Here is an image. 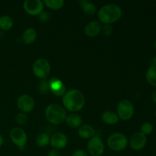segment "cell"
<instances>
[{
	"mask_svg": "<svg viewBox=\"0 0 156 156\" xmlns=\"http://www.w3.org/2000/svg\"><path fill=\"white\" fill-rule=\"evenodd\" d=\"M38 16H39V20L41 22H46V21H48L49 18H50V15H49V13H47V12H44V11H43Z\"/></svg>",
	"mask_w": 156,
	"mask_h": 156,
	"instance_id": "cell-28",
	"label": "cell"
},
{
	"mask_svg": "<svg viewBox=\"0 0 156 156\" xmlns=\"http://www.w3.org/2000/svg\"><path fill=\"white\" fill-rule=\"evenodd\" d=\"M3 144H4V138H3L2 135L0 133V148L2 146Z\"/></svg>",
	"mask_w": 156,
	"mask_h": 156,
	"instance_id": "cell-32",
	"label": "cell"
},
{
	"mask_svg": "<svg viewBox=\"0 0 156 156\" xmlns=\"http://www.w3.org/2000/svg\"><path fill=\"white\" fill-rule=\"evenodd\" d=\"M88 152L91 156H101L105 150V144L101 137L94 136L90 139L87 144Z\"/></svg>",
	"mask_w": 156,
	"mask_h": 156,
	"instance_id": "cell-7",
	"label": "cell"
},
{
	"mask_svg": "<svg viewBox=\"0 0 156 156\" xmlns=\"http://www.w3.org/2000/svg\"><path fill=\"white\" fill-rule=\"evenodd\" d=\"M37 36V30L34 28H32V27H29V28L25 29L24 30L22 34V41H24V43L25 44H31L36 41Z\"/></svg>",
	"mask_w": 156,
	"mask_h": 156,
	"instance_id": "cell-16",
	"label": "cell"
},
{
	"mask_svg": "<svg viewBox=\"0 0 156 156\" xmlns=\"http://www.w3.org/2000/svg\"><path fill=\"white\" fill-rule=\"evenodd\" d=\"M122 9L118 5L107 4L102 6L98 12V17L100 22L105 24H111L120 19Z\"/></svg>",
	"mask_w": 156,
	"mask_h": 156,
	"instance_id": "cell-2",
	"label": "cell"
},
{
	"mask_svg": "<svg viewBox=\"0 0 156 156\" xmlns=\"http://www.w3.org/2000/svg\"><path fill=\"white\" fill-rule=\"evenodd\" d=\"M44 2L41 0H26L23 4L24 11L28 15H39L44 11Z\"/></svg>",
	"mask_w": 156,
	"mask_h": 156,
	"instance_id": "cell-9",
	"label": "cell"
},
{
	"mask_svg": "<svg viewBox=\"0 0 156 156\" xmlns=\"http://www.w3.org/2000/svg\"><path fill=\"white\" fill-rule=\"evenodd\" d=\"M28 120V117H27V114H24V113H18L15 116V122H16L18 124L20 125H24Z\"/></svg>",
	"mask_w": 156,
	"mask_h": 156,
	"instance_id": "cell-26",
	"label": "cell"
},
{
	"mask_svg": "<svg viewBox=\"0 0 156 156\" xmlns=\"http://www.w3.org/2000/svg\"><path fill=\"white\" fill-rule=\"evenodd\" d=\"M85 99L84 94L78 89H71L66 91L62 97L64 108L72 112L80 111L85 106Z\"/></svg>",
	"mask_w": 156,
	"mask_h": 156,
	"instance_id": "cell-1",
	"label": "cell"
},
{
	"mask_svg": "<svg viewBox=\"0 0 156 156\" xmlns=\"http://www.w3.org/2000/svg\"><path fill=\"white\" fill-rule=\"evenodd\" d=\"M117 111L119 119L122 120H129L132 118L135 111L133 104L126 99L120 101L117 105Z\"/></svg>",
	"mask_w": 156,
	"mask_h": 156,
	"instance_id": "cell-5",
	"label": "cell"
},
{
	"mask_svg": "<svg viewBox=\"0 0 156 156\" xmlns=\"http://www.w3.org/2000/svg\"><path fill=\"white\" fill-rule=\"evenodd\" d=\"M44 4L52 10H59L64 5L63 0H44Z\"/></svg>",
	"mask_w": 156,
	"mask_h": 156,
	"instance_id": "cell-22",
	"label": "cell"
},
{
	"mask_svg": "<svg viewBox=\"0 0 156 156\" xmlns=\"http://www.w3.org/2000/svg\"><path fill=\"white\" fill-rule=\"evenodd\" d=\"M154 48H155V50L156 51V41H155V43H154Z\"/></svg>",
	"mask_w": 156,
	"mask_h": 156,
	"instance_id": "cell-34",
	"label": "cell"
},
{
	"mask_svg": "<svg viewBox=\"0 0 156 156\" xmlns=\"http://www.w3.org/2000/svg\"><path fill=\"white\" fill-rule=\"evenodd\" d=\"M113 27L111 24H105V25L102 27L101 30L103 32L104 35L106 37H110L113 33Z\"/></svg>",
	"mask_w": 156,
	"mask_h": 156,
	"instance_id": "cell-27",
	"label": "cell"
},
{
	"mask_svg": "<svg viewBox=\"0 0 156 156\" xmlns=\"http://www.w3.org/2000/svg\"><path fill=\"white\" fill-rule=\"evenodd\" d=\"M38 91L41 94H47L50 92L48 81L47 79H42L38 83Z\"/></svg>",
	"mask_w": 156,
	"mask_h": 156,
	"instance_id": "cell-24",
	"label": "cell"
},
{
	"mask_svg": "<svg viewBox=\"0 0 156 156\" xmlns=\"http://www.w3.org/2000/svg\"><path fill=\"white\" fill-rule=\"evenodd\" d=\"M72 156H88V155L83 149H76L73 152Z\"/></svg>",
	"mask_w": 156,
	"mask_h": 156,
	"instance_id": "cell-29",
	"label": "cell"
},
{
	"mask_svg": "<svg viewBox=\"0 0 156 156\" xmlns=\"http://www.w3.org/2000/svg\"><path fill=\"white\" fill-rule=\"evenodd\" d=\"M79 4H80L81 8H82V12L85 15L92 16V15H94L96 14L97 9H96V6L94 3L91 2L89 1H86V0H82V1L79 2Z\"/></svg>",
	"mask_w": 156,
	"mask_h": 156,
	"instance_id": "cell-19",
	"label": "cell"
},
{
	"mask_svg": "<svg viewBox=\"0 0 156 156\" xmlns=\"http://www.w3.org/2000/svg\"><path fill=\"white\" fill-rule=\"evenodd\" d=\"M146 79L148 83L156 88V66H151L146 73Z\"/></svg>",
	"mask_w": 156,
	"mask_h": 156,
	"instance_id": "cell-21",
	"label": "cell"
},
{
	"mask_svg": "<svg viewBox=\"0 0 156 156\" xmlns=\"http://www.w3.org/2000/svg\"><path fill=\"white\" fill-rule=\"evenodd\" d=\"M155 118H156V110H155Z\"/></svg>",
	"mask_w": 156,
	"mask_h": 156,
	"instance_id": "cell-35",
	"label": "cell"
},
{
	"mask_svg": "<svg viewBox=\"0 0 156 156\" xmlns=\"http://www.w3.org/2000/svg\"><path fill=\"white\" fill-rule=\"evenodd\" d=\"M78 134L84 140H90L95 136V130L91 126L88 124H84L79 126L78 129Z\"/></svg>",
	"mask_w": 156,
	"mask_h": 156,
	"instance_id": "cell-15",
	"label": "cell"
},
{
	"mask_svg": "<svg viewBox=\"0 0 156 156\" xmlns=\"http://www.w3.org/2000/svg\"><path fill=\"white\" fill-rule=\"evenodd\" d=\"M140 132L145 136L150 135L153 132V125L149 122H145L140 127Z\"/></svg>",
	"mask_w": 156,
	"mask_h": 156,
	"instance_id": "cell-25",
	"label": "cell"
},
{
	"mask_svg": "<svg viewBox=\"0 0 156 156\" xmlns=\"http://www.w3.org/2000/svg\"><path fill=\"white\" fill-rule=\"evenodd\" d=\"M108 147L115 152L124 150L128 144V140L124 134L121 133H114L111 134L107 140Z\"/></svg>",
	"mask_w": 156,
	"mask_h": 156,
	"instance_id": "cell-4",
	"label": "cell"
},
{
	"mask_svg": "<svg viewBox=\"0 0 156 156\" xmlns=\"http://www.w3.org/2000/svg\"><path fill=\"white\" fill-rule=\"evenodd\" d=\"M151 98H152V101L156 105V90H155L154 91H152V95H151Z\"/></svg>",
	"mask_w": 156,
	"mask_h": 156,
	"instance_id": "cell-31",
	"label": "cell"
},
{
	"mask_svg": "<svg viewBox=\"0 0 156 156\" xmlns=\"http://www.w3.org/2000/svg\"><path fill=\"white\" fill-rule=\"evenodd\" d=\"M101 120L106 124L114 125L118 123L120 119L115 112L112 111H106L102 114Z\"/></svg>",
	"mask_w": 156,
	"mask_h": 156,
	"instance_id": "cell-18",
	"label": "cell"
},
{
	"mask_svg": "<svg viewBox=\"0 0 156 156\" xmlns=\"http://www.w3.org/2000/svg\"><path fill=\"white\" fill-rule=\"evenodd\" d=\"M50 141V137L49 136L48 134L44 133H40L36 138V144L41 148H44L48 146Z\"/></svg>",
	"mask_w": 156,
	"mask_h": 156,
	"instance_id": "cell-23",
	"label": "cell"
},
{
	"mask_svg": "<svg viewBox=\"0 0 156 156\" xmlns=\"http://www.w3.org/2000/svg\"><path fill=\"white\" fill-rule=\"evenodd\" d=\"M102 26L100 21H91L85 25L84 33L88 37H94L101 31Z\"/></svg>",
	"mask_w": 156,
	"mask_h": 156,
	"instance_id": "cell-14",
	"label": "cell"
},
{
	"mask_svg": "<svg viewBox=\"0 0 156 156\" xmlns=\"http://www.w3.org/2000/svg\"><path fill=\"white\" fill-rule=\"evenodd\" d=\"M50 143L54 149L60 150L67 146L68 138L63 133H56L50 138Z\"/></svg>",
	"mask_w": 156,
	"mask_h": 156,
	"instance_id": "cell-13",
	"label": "cell"
},
{
	"mask_svg": "<svg viewBox=\"0 0 156 156\" xmlns=\"http://www.w3.org/2000/svg\"><path fill=\"white\" fill-rule=\"evenodd\" d=\"M12 143L20 149L23 150L27 141V136L25 131L19 127H15L11 130L9 134Z\"/></svg>",
	"mask_w": 156,
	"mask_h": 156,
	"instance_id": "cell-8",
	"label": "cell"
},
{
	"mask_svg": "<svg viewBox=\"0 0 156 156\" xmlns=\"http://www.w3.org/2000/svg\"><path fill=\"white\" fill-rule=\"evenodd\" d=\"M65 121L66 123L67 126H69L70 128L75 129V128H78L81 126L82 123V119L80 115L73 113V114H70L66 116Z\"/></svg>",
	"mask_w": 156,
	"mask_h": 156,
	"instance_id": "cell-17",
	"label": "cell"
},
{
	"mask_svg": "<svg viewBox=\"0 0 156 156\" xmlns=\"http://www.w3.org/2000/svg\"><path fill=\"white\" fill-rule=\"evenodd\" d=\"M17 106L18 109L21 110L23 113L31 112L35 106V102L33 98L28 94H22L19 96L17 100Z\"/></svg>",
	"mask_w": 156,
	"mask_h": 156,
	"instance_id": "cell-10",
	"label": "cell"
},
{
	"mask_svg": "<svg viewBox=\"0 0 156 156\" xmlns=\"http://www.w3.org/2000/svg\"><path fill=\"white\" fill-rule=\"evenodd\" d=\"M152 65L154 66H156V56L155 57L153 58V59H152Z\"/></svg>",
	"mask_w": 156,
	"mask_h": 156,
	"instance_id": "cell-33",
	"label": "cell"
},
{
	"mask_svg": "<svg viewBox=\"0 0 156 156\" xmlns=\"http://www.w3.org/2000/svg\"><path fill=\"white\" fill-rule=\"evenodd\" d=\"M147 143L146 136L142 133L141 132H136L133 134L129 140V146L131 149L135 151H140L143 149Z\"/></svg>",
	"mask_w": 156,
	"mask_h": 156,
	"instance_id": "cell-11",
	"label": "cell"
},
{
	"mask_svg": "<svg viewBox=\"0 0 156 156\" xmlns=\"http://www.w3.org/2000/svg\"><path fill=\"white\" fill-rule=\"evenodd\" d=\"M47 156H60V154H59V151L56 150V149H51V150L49 151Z\"/></svg>",
	"mask_w": 156,
	"mask_h": 156,
	"instance_id": "cell-30",
	"label": "cell"
},
{
	"mask_svg": "<svg viewBox=\"0 0 156 156\" xmlns=\"http://www.w3.org/2000/svg\"><path fill=\"white\" fill-rule=\"evenodd\" d=\"M13 24V18L9 15H2L0 17V29L2 30H10Z\"/></svg>",
	"mask_w": 156,
	"mask_h": 156,
	"instance_id": "cell-20",
	"label": "cell"
},
{
	"mask_svg": "<svg viewBox=\"0 0 156 156\" xmlns=\"http://www.w3.org/2000/svg\"><path fill=\"white\" fill-rule=\"evenodd\" d=\"M50 91L57 97H63L66 92V88L63 82L58 78H52L48 81Z\"/></svg>",
	"mask_w": 156,
	"mask_h": 156,
	"instance_id": "cell-12",
	"label": "cell"
},
{
	"mask_svg": "<svg viewBox=\"0 0 156 156\" xmlns=\"http://www.w3.org/2000/svg\"><path fill=\"white\" fill-rule=\"evenodd\" d=\"M65 108L59 104H50L46 108L45 117L47 121L54 125H59L65 122L66 118Z\"/></svg>",
	"mask_w": 156,
	"mask_h": 156,
	"instance_id": "cell-3",
	"label": "cell"
},
{
	"mask_svg": "<svg viewBox=\"0 0 156 156\" xmlns=\"http://www.w3.org/2000/svg\"><path fill=\"white\" fill-rule=\"evenodd\" d=\"M33 73L34 76L41 80L46 79L50 73V62L44 58L37 59L33 65Z\"/></svg>",
	"mask_w": 156,
	"mask_h": 156,
	"instance_id": "cell-6",
	"label": "cell"
}]
</instances>
